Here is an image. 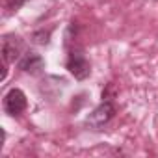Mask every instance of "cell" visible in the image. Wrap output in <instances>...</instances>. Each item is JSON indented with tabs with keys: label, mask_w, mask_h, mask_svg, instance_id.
I'll list each match as a JSON object with an SVG mask.
<instances>
[{
	"label": "cell",
	"mask_w": 158,
	"mask_h": 158,
	"mask_svg": "<svg viewBox=\"0 0 158 158\" xmlns=\"http://www.w3.org/2000/svg\"><path fill=\"white\" fill-rule=\"evenodd\" d=\"M65 67L76 80H86L91 74V65H89V61H88V58L84 56L82 50H71L67 54Z\"/></svg>",
	"instance_id": "obj_3"
},
{
	"label": "cell",
	"mask_w": 158,
	"mask_h": 158,
	"mask_svg": "<svg viewBox=\"0 0 158 158\" xmlns=\"http://www.w3.org/2000/svg\"><path fill=\"white\" fill-rule=\"evenodd\" d=\"M115 115V106H114V101L110 97H104L102 102L84 119V125L88 128H93V130H101L104 125H108Z\"/></svg>",
	"instance_id": "obj_1"
},
{
	"label": "cell",
	"mask_w": 158,
	"mask_h": 158,
	"mask_svg": "<svg viewBox=\"0 0 158 158\" xmlns=\"http://www.w3.org/2000/svg\"><path fill=\"white\" fill-rule=\"evenodd\" d=\"M21 56H23V39L15 34H6L2 37V61H4L2 80L6 78L8 65L15 60H21Z\"/></svg>",
	"instance_id": "obj_2"
},
{
	"label": "cell",
	"mask_w": 158,
	"mask_h": 158,
	"mask_svg": "<svg viewBox=\"0 0 158 158\" xmlns=\"http://www.w3.org/2000/svg\"><path fill=\"white\" fill-rule=\"evenodd\" d=\"M50 34H52L50 28H48V30H45V28L35 30V32L32 34V41H34L35 45H48V43H50Z\"/></svg>",
	"instance_id": "obj_6"
},
{
	"label": "cell",
	"mask_w": 158,
	"mask_h": 158,
	"mask_svg": "<svg viewBox=\"0 0 158 158\" xmlns=\"http://www.w3.org/2000/svg\"><path fill=\"white\" fill-rule=\"evenodd\" d=\"M19 69L24 71V73H30V74H39L43 69H45V60L37 54V52H24L19 60Z\"/></svg>",
	"instance_id": "obj_5"
},
{
	"label": "cell",
	"mask_w": 158,
	"mask_h": 158,
	"mask_svg": "<svg viewBox=\"0 0 158 158\" xmlns=\"http://www.w3.org/2000/svg\"><path fill=\"white\" fill-rule=\"evenodd\" d=\"M28 0H6V13H15L19 11Z\"/></svg>",
	"instance_id": "obj_7"
},
{
	"label": "cell",
	"mask_w": 158,
	"mask_h": 158,
	"mask_svg": "<svg viewBox=\"0 0 158 158\" xmlns=\"http://www.w3.org/2000/svg\"><path fill=\"white\" fill-rule=\"evenodd\" d=\"M26 106H28V101L23 89L13 88L4 95V112L8 115H19L26 110Z\"/></svg>",
	"instance_id": "obj_4"
}]
</instances>
